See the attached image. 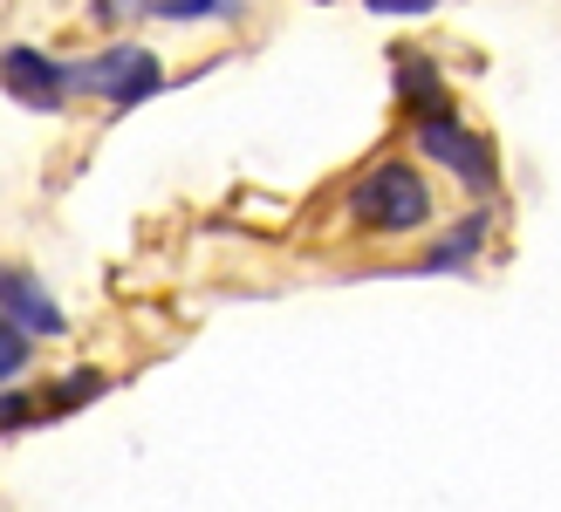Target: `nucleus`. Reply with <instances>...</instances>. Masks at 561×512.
I'll use <instances>...</instances> for the list:
<instances>
[{"label":"nucleus","instance_id":"nucleus-3","mask_svg":"<svg viewBox=\"0 0 561 512\" xmlns=\"http://www.w3.org/2000/svg\"><path fill=\"white\" fill-rule=\"evenodd\" d=\"M411 151H417V164L453 171V178L480 198V206H493V198H500V158H493V144L472 124H459V117H417L411 124Z\"/></svg>","mask_w":561,"mask_h":512},{"label":"nucleus","instance_id":"nucleus-7","mask_svg":"<svg viewBox=\"0 0 561 512\" xmlns=\"http://www.w3.org/2000/svg\"><path fill=\"white\" fill-rule=\"evenodd\" d=\"M486 240H493V206L466 212L445 240H432V253L417 260V274H472V260L486 253Z\"/></svg>","mask_w":561,"mask_h":512},{"label":"nucleus","instance_id":"nucleus-12","mask_svg":"<svg viewBox=\"0 0 561 512\" xmlns=\"http://www.w3.org/2000/svg\"><path fill=\"white\" fill-rule=\"evenodd\" d=\"M90 14H96V27H117V21L151 14V0H90Z\"/></svg>","mask_w":561,"mask_h":512},{"label":"nucleus","instance_id":"nucleus-11","mask_svg":"<svg viewBox=\"0 0 561 512\" xmlns=\"http://www.w3.org/2000/svg\"><path fill=\"white\" fill-rule=\"evenodd\" d=\"M27 362H35V335H21L8 315H0V389H14Z\"/></svg>","mask_w":561,"mask_h":512},{"label":"nucleus","instance_id":"nucleus-8","mask_svg":"<svg viewBox=\"0 0 561 512\" xmlns=\"http://www.w3.org/2000/svg\"><path fill=\"white\" fill-rule=\"evenodd\" d=\"M103 389H110V376H103V369H69L62 383H48L42 410H48V417H69V410H82V404H96Z\"/></svg>","mask_w":561,"mask_h":512},{"label":"nucleus","instance_id":"nucleus-9","mask_svg":"<svg viewBox=\"0 0 561 512\" xmlns=\"http://www.w3.org/2000/svg\"><path fill=\"white\" fill-rule=\"evenodd\" d=\"M247 0H151V21L172 27H199V21H240Z\"/></svg>","mask_w":561,"mask_h":512},{"label":"nucleus","instance_id":"nucleus-1","mask_svg":"<svg viewBox=\"0 0 561 512\" xmlns=\"http://www.w3.org/2000/svg\"><path fill=\"white\" fill-rule=\"evenodd\" d=\"M350 219L370 240H417L438 225V185L425 178V164L383 158L350 185Z\"/></svg>","mask_w":561,"mask_h":512},{"label":"nucleus","instance_id":"nucleus-10","mask_svg":"<svg viewBox=\"0 0 561 512\" xmlns=\"http://www.w3.org/2000/svg\"><path fill=\"white\" fill-rule=\"evenodd\" d=\"M35 423H48L42 396H27L21 383H14V389H0V438H14V431H35Z\"/></svg>","mask_w":561,"mask_h":512},{"label":"nucleus","instance_id":"nucleus-4","mask_svg":"<svg viewBox=\"0 0 561 512\" xmlns=\"http://www.w3.org/2000/svg\"><path fill=\"white\" fill-rule=\"evenodd\" d=\"M0 90H8L21 109H42V117H62L76 103V75L62 55H48L35 42H8L0 48Z\"/></svg>","mask_w":561,"mask_h":512},{"label":"nucleus","instance_id":"nucleus-2","mask_svg":"<svg viewBox=\"0 0 561 512\" xmlns=\"http://www.w3.org/2000/svg\"><path fill=\"white\" fill-rule=\"evenodd\" d=\"M69 75H76V96H96L103 109H137L164 90V62L145 42H110L96 55H82V62H69Z\"/></svg>","mask_w":561,"mask_h":512},{"label":"nucleus","instance_id":"nucleus-13","mask_svg":"<svg viewBox=\"0 0 561 512\" xmlns=\"http://www.w3.org/2000/svg\"><path fill=\"white\" fill-rule=\"evenodd\" d=\"M370 14H390V21H417V14H432L438 0H363Z\"/></svg>","mask_w":561,"mask_h":512},{"label":"nucleus","instance_id":"nucleus-5","mask_svg":"<svg viewBox=\"0 0 561 512\" xmlns=\"http://www.w3.org/2000/svg\"><path fill=\"white\" fill-rule=\"evenodd\" d=\"M0 315H8L21 335H35V341H62L69 335L62 301H55L35 280V267H21V260H0Z\"/></svg>","mask_w":561,"mask_h":512},{"label":"nucleus","instance_id":"nucleus-6","mask_svg":"<svg viewBox=\"0 0 561 512\" xmlns=\"http://www.w3.org/2000/svg\"><path fill=\"white\" fill-rule=\"evenodd\" d=\"M390 96L411 109V124L417 117H459V109H453V82L438 75L432 55H398V62H390Z\"/></svg>","mask_w":561,"mask_h":512}]
</instances>
